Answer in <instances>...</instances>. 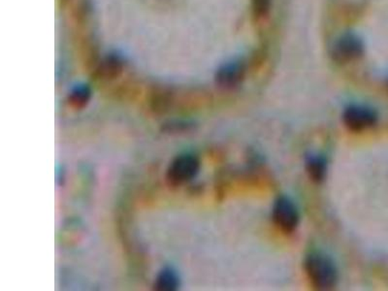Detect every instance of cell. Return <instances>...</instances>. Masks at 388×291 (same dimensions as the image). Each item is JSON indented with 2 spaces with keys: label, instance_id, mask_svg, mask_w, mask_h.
I'll use <instances>...</instances> for the list:
<instances>
[{
  "label": "cell",
  "instance_id": "obj_1",
  "mask_svg": "<svg viewBox=\"0 0 388 291\" xmlns=\"http://www.w3.org/2000/svg\"><path fill=\"white\" fill-rule=\"evenodd\" d=\"M305 271L316 288L329 290L336 287L339 275L335 262L328 254L311 252L306 257Z\"/></svg>",
  "mask_w": 388,
  "mask_h": 291
},
{
  "label": "cell",
  "instance_id": "obj_2",
  "mask_svg": "<svg viewBox=\"0 0 388 291\" xmlns=\"http://www.w3.org/2000/svg\"><path fill=\"white\" fill-rule=\"evenodd\" d=\"M200 170V162L195 155L186 154L176 157L168 167L166 179L171 186H181L190 182Z\"/></svg>",
  "mask_w": 388,
  "mask_h": 291
},
{
  "label": "cell",
  "instance_id": "obj_3",
  "mask_svg": "<svg viewBox=\"0 0 388 291\" xmlns=\"http://www.w3.org/2000/svg\"><path fill=\"white\" fill-rule=\"evenodd\" d=\"M272 218L276 226L287 234L292 233L299 226V211L295 203L287 196H280L276 200Z\"/></svg>",
  "mask_w": 388,
  "mask_h": 291
},
{
  "label": "cell",
  "instance_id": "obj_4",
  "mask_svg": "<svg viewBox=\"0 0 388 291\" xmlns=\"http://www.w3.org/2000/svg\"><path fill=\"white\" fill-rule=\"evenodd\" d=\"M343 122L351 131H364L376 126L377 114L371 107L354 104L344 109Z\"/></svg>",
  "mask_w": 388,
  "mask_h": 291
},
{
  "label": "cell",
  "instance_id": "obj_5",
  "mask_svg": "<svg viewBox=\"0 0 388 291\" xmlns=\"http://www.w3.org/2000/svg\"><path fill=\"white\" fill-rule=\"evenodd\" d=\"M364 52L362 40L356 34L347 33L335 41L331 50V57L339 63H347L361 57Z\"/></svg>",
  "mask_w": 388,
  "mask_h": 291
},
{
  "label": "cell",
  "instance_id": "obj_6",
  "mask_svg": "<svg viewBox=\"0 0 388 291\" xmlns=\"http://www.w3.org/2000/svg\"><path fill=\"white\" fill-rule=\"evenodd\" d=\"M247 73L246 63L232 60L219 68L216 73V84L221 88L232 89L240 85Z\"/></svg>",
  "mask_w": 388,
  "mask_h": 291
},
{
  "label": "cell",
  "instance_id": "obj_7",
  "mask_svg": "<svg viewBox=\"0 0 388 291\" xmlns=\"http://www.w3.org/2000/svg\"><path fill=\"white\" fill-rule=\"evenodd\" d=\"M124 69V58L119 55H109L96 66L94 77L99 81H112L119 77Z\"/></svg>",
  "mask_w": 388,
  "mask_h": 291
},
{
  "label": "cell",
  "instance_id": "obj_8",
  "mask_svg": "<svg viewBox=\"0 0 388 291\" xmlns=\"http://www.w3.org/2000/svg\"><path fill=\"white\" fill-rule=\"evenodd\" d=\"M309 177L315 183H321L328 174V162L321 155H311L306 160Z\"/></svg>",
  "mask_w": 388,
  "mask_h": 291
},
{
  "label": "cell",
  "instance_id": "obj_9",
  "mask_svg": "<svg viewBox=\"0 0 388 291\" xmlns=\"http://www.w3.org/2000/svg\"><path fill=\"white\" fill-rule=\"evenodd\" d=\"M180 287V278L173 268L167 267L162 269L155 280V290L162 291H173Z\"/></svg>",
  "mask_w": 388,
  "mask_h": 291
},
{
  "label": "cell",
  "instance_id": "obj_10",
  "mask_svg": "<svg viewBox=\"0 0 388 291\" xmlns=\"http://www.w3.org/2000/svg\"><path fill=\"white\" fill-rule=\"evenodd\" d=\"M91 91L88 86L82 85L76 86L68 96L69 105L73 108H84L91 99Z\"/></svg>",
  "mask_w": 388,
  "mask_h": 291
},
{
  "label": "cell",
  "instance_id": "obj_11",
  "mask_svg": "<svg viewBox=\"0 0 388 291\" xmlns=\"http://www.w3.org/2000/svg\"><path fill=\"white\" fill-rule=\"evenodd\" d=\"M272 0H252V12L257 18H264L271 9Z\"/></svg>",
  "mask_w": 388,
  "mask_h": 291
},
{
  "label": "cell",
  "instance_id": "obj_12",
  "mask_svg": "<svg viewBox=\"0 0 388 291\" xmlns=\"http://www.w3.org/2000/svg\"><path fill=\"white\" fill-rule=\"evenodd\" d=\"M387 86H388V85H387Z\"/></svg>",
  "mask_w": 388,
  "mask_h": 291
}]
</instances>
